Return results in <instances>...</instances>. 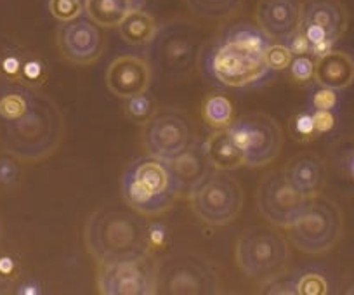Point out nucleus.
I'll return each instance as SVG.
<instances>
[{
  "label": "nucleus",
  "instance_id": "7",
  "mask_svg": "<svg viewBox=\"0 0 354 295\" xmlns=\"http://www.w3.org/2000/svg\"><path fill=\"white\" fill-rule=\"evenodd\" d=\"M156 294L216 295L221 278L209 259L192 252L165 256L156 266Z\"/></svg>",
  "mask_w": 354,
  "mask_h": 295
},
{
  "label": "nucleus",
  "instance_id": "41",
  "mask_svg": "<svg viewBox=\"0 0 354 295\" xmlns=\"http://www.w3.org/2000/svg\"><path fill=\"white\" fill-rule=\"evenodd\" d=\"M39 292H40L39 285H35V283H25V285H21V288H19V290H18V294L35 295V294H39Z\"/></svg>",
  "mask_w": 354,
  "mask_h": 295
},
{
  "label": "nucleus",
  "instance_id": "21",
  "mask_svg": "<svg viewBox=\"0 0 354 295\" xmlns=\"http://www.w3.org/2000/svg\"><path fill=\"white\" fill-rule=\"evenodd\" d=\"M210 165L219 171H234L247 165V158L230 137L227 129H217L203 144Z\"/></svg>",
  "mask_w": 354,
  "mask_h": 295
},
{
  "label": "nucleus",
  "instance_id": "30",
  "mask_svg": "<svg viewBox=\"0 0 354 295\" xmlns=\"http://www.w3.org/2000/svg\"><path fill=\"white\" fill-rule=\"evenodd\" d=\"M292 59H294V54L290 47L285 46L283 42H270V46L264 49V61L270 70H288Z\"/></svg>",
  "mask_w": 354,
  "mask_h": 295
},
{
  "label": "nucleus",
  "instance_id": "28",
  "mask_svg": "<svg viewBox=\"0 0 354 295\" xmlns=\"http://www.w3.org/2000/svg\"><path fill=\"white\" fill-rule=\"evenodd\" d=\"M156 110H158V108H156L155 99L149 96L148 91H146V93L127 97L124 103L125 117L138 125H145L146 122L156 113Z\"/></svg>",
  "mask_w": 354,
  "mask_h": 295
},
{
  "label": "nucleus",
  "instance_id": "14",
  "mask_svg": "<svg viewBox=\"0 0 354 295\" xmlns=\"http://www.w3.org/2000/svg\"><path fill=\"white\" fill-rule=\"evenodd\" d=\"M57 49L61 56L71 64L87 66L96 63L104 49L103 26L94 23L93 19L75 18L71 21H64L59 26L56 35Z\"/></svg>",
  "mask_w": 354,
  "mask_h": 295
},
{
  "label": "nucleus",
  "instance_id": "6",
  "mask_svg": "<svg viewBox=\"0 0 354 295\" xmlns=\"http://www.w3.org/2000/svg\"><path fill=\"white\" fill-rule=\"evenodd\" d=\"M287 231L292 247L308 256H322L330 252L342 238V210L326 196H311L308 209Z\"/></svg>",
  "mask_w": 354,
  "mask_h": 295
},
{
  "label": "nucleus",
  "instance_id": "36",
  "mask_svg": "<svg viewBox=\"0 0 354 295\" xmlns=\"http://www.w3.org/2000/svg\"><path fill=\"white\" fill-rule=\"evenodd\" d=\"M337 103H339L337 91L328 89V87H322L313 94V108L315 110H333Z\"/></svg>",
  "mask_w": 354,
  "mask_h": 295
},
{
  "label": "nucleus",
  "instance_id": "40",
  "mask_svg": "<svg viewBox=\"0 0 354 295\" xmlns=\"http://www.w3.org/2000/svg\"><path fill=\"white\" fill-rule=\"evenodd\" d=\"M163 240H165V228L160 225H151L149 226V242H151L153 250L162 247Z\"/></svg>",
  "mask_w": 354,
  "mask_h": 295
},
{
  "label": "nucleus",
  "instance_id": "13",
  "mask_svg": "<svg viewBox=\"0 0 354 295\" xmlns=\"http://www.w3.org/2000/svg\"><path fill=\"white\" fill-rule=\"evenodd\" d=\"M97 290L103 295H153L156 294V266L151 256L97 264Z\"/></svg>",
  "mask_w": 354,
  "mask_h": 295
},
{
  "label": "nucleus",
  "instance_id": "3",
  "mask_svg": "<svg viewBox=\"0 0 354 295\" xmlns=\"http://www.w3.org/2000/svg\"><path fill=\"white\" fill-rule=\"evenodd\" d=\"M148 47V61L158 77L179 82L193 75L198 68L205 47V33L189 19H172L158 26Z\"/></svg>",
  "mask_w": 354,
  "mask_h": 295
},
{
  "label": "nucleus",
  "instance_id": "8",
  "mask_svg": "<svg viewBox=\"0 0 354 295\" xmlns=\"http://www.w3.org/2000/svg\"><path fill=\"white\" fill-rule=\"evenodd\" d=\"M192 210L209 226L231 225L243 209V189L230 171L214 169L189 198Z\"/></svg>",
  "mask_w": 354,
  "mask_h": 295
},
{
  "label": "nucleus",
  "instance_id": "25",
  "mask_svg": "<svg viewBox=\"0 0 354 295\" xmlns=\"http://www.w3.org/2000/svg\"><path fill=\"white\" fill-rule=\"evenodd\" d=\"M223 40H230V42L240 44V46L248 47V49L259 50V53H264V49L270 46L271 39L262 32L261 28L248 21H240L234 23L227 28V32L224 33Z\"/></svg>",
  "mask_w": 354,
  "mask_h": 295
},
{
  "label": "nucleus",
  "instance_id": "38",
  "mask_svg": "<svg viewBox=\"0 0 354 295\" xmlns=\"http://www.w3.org/2000/svg\"><path fill=\"white\" fill-rule=\"evenodd\" d=\"M287 46L290 47L292 54L294 56H304V54H311V42L308 40V37L302 33V30H299L295 35H292V39H288Z\"/></svg>",
  "mask_w": 354,
  "mask_h": 295
},
{
  "label": "nucleus",
  "instance_id": "24",
  "mask_svg": "<svg viewBox=\"0 0 354 295\" xmlns=\"http://www.w3.org/2000/svg\"><path fill=\"white\" fill-rule=\"evenodd\" d=\"M202 118L214 131H217V129H227L234 122L233 103L224 94H209L202 103Z\"/></svg>",
  "mask_w": 354,
  "mask_h": 295
},
{
  "label": "nucleus",
  "instance_id": "4",
  "mask_svg": "<svg viewBox=\"0 0 354 295\" xmlns=\"http://www.w3.org/2000/svg\"><path fill=\"white\" fill-rule=\"evenodd\" d=\"M122 196L125 205L155 219L172 209L179 193L169 164L148 155L127 167L122 178Z\"/></svg>",
  "mask_w": 354,
  "mask_h": 295
},
{
  "label": "nucleus",
  "instance_id": "35",
  "mask_svg": "<svg viewBox=\"0 0 354 295\" xmlns=\"http://www.w3.org/2000/svg\"><path fill=\"white\" fill-rule=\"evenodd\" d=\"M297 292L304 295H323L328 292V285H326V280L322 274L306 273L297 281Z\"/></svg>",
  "mask_w": 354,
  "mask_h": 295
},
{
  "label": "nucleus",
  "instance_id": "26",
  "mask_svg": "<svg viewBox=\"0 0 354 295\" xmlns=\"http://www.w3.org/2000/svg\"><path fill=\"white\" fill-rule=\"evenodd\" d=\"M189 11L200 19H209V21H221L240 8L241 0H185Z\"/></svg>",
  "mask_w": 354,
  "mask_h": 295
},
{
  "label": "nucleus",
  "instance_id": "2",
  "mask_svg": "<svg viewBox=\"0 0 354 295\" xmlns=\"http://www.w3.org/2000/svg\"><path fill=\"white\" fill-rule=\"evenodd\" d=\"M84 242L88 256L97 264L141 259L153 254L148 222L129 205H103L94 210L85 222Z\"/></svg>",
  "mask_w": 354,
  "mask_h": 295
},
{
  "label": "nucleus",
  "instance_id": "15",
  "mask_svg": "<svg viewBox=\"0 0 354 295\" xmlns=\"http://www.w3.org/2000/svg\"><path fill=\"white\" fill-rule=\"evenodd\" d=\"M302 0H257L255 23L274 42H288L301 30Z\"/></svg>",
  "mask_w": 354,
  "mask_h": 295
},
{
  "label": "nucleus",
  "instance_id": "19",
  "mask_svg": "<svg viewBox=\"0 0 354 295\" xmlns=\"http://www.w3.org/2000/svg\"><path fill=\"white\" fill-rule=\"evenodd\" d=\"M349 16L340 0H304L301 25H315L325 30L333 40L346 33Z\"/></svg>",
  "mask_w": 354,
  "mask_h": 295
},
{
  "label": "nucleus",
  "instance_id": "33",
  "mask_svg": "<svg viewBox=\"0 0 354 295\" xmlns=\"http://www.w3.org/2000/svg\"><path fill=\"white\" fill-rule=\"evenodd\" d=\"M292 137L299 142H309L318 137V132L315 127V118L309 111H301L294 117L290 124Z\"/></svg>",
  "mask_w": 354,
  "mask_h": 295
},
{
  "label": "nucleus",
  "instance_id": "20",
  "mask_svg": "<svg viewBox=\"0 0 354 295\" xmlns=\"http://www.w3.org/2000/svg\"><path fill=\"white\" fill-rule=\"evenodd\" d=\"M315 80L319 87L344 91L354 84V59L342 50H330L316 59Z\"/></svg>",
  "mask_w": 354,
  "mask_h": 295
},
{
  "label": "nucleus",
  "instance_id": "43",
  "mask_svg": "<svg viewBox=\"0 0 354 295\" xmlns=\"http://www.w3.org/2000/svg\"><path fill=\"white\" fill-rule=\"evenodd\" d=\"M0 238H2V228H0Z\"/></svg>",
  "mask_w": 354,
  "mask_h": 295
},
{
  "label": "nucleus",
  "instance_id": "5",
  "mask_svg": "<svg viewBox=\"0 0 354 295\" xmlns=\"http://www.w3.org/2000/svg\"><path fill=\"white\" fill-rule=\"evenodd\" d=\"M234 259L245 276L259 285H270L287 274L292 260L290 242L277 226H252L238 238Z\"/></svg>",
  "mask_w": 354,
  "mask_h": 295
},
{
  "label": "nucleus",
  "instance_id": "27",
  "mask_svg": "<svg viewBox=\"0 0 354 295\" xmlns=\"http://www.w3.org/2000/svg\"><path fill=\"white\" fill-rule=\"evenodd\" d=\"M26 50L21 47H9L0 53V80L8 84H19Z\"/></svg>",
  "mask_w": 354,
  "mask_h": 295
},
{
  "label": "nucleus",
  "instance_id": "34",
  "mask_svg": "<svg viewBox=\"0 0 354 295\" xmlns=\"http://www.w3.org/2000/svg\"><path fill=\"white\" fill-rule=\"evenodd\" d=\"M19 158L6 151L0 155V186H15L21 175Z\"/></svg>",
  "mask_w": 354,
  "mask_h": 295
},
{
  "label": "nucleus",
  "instance_id": "32",
  "mask_svg": "<svg viewBox=\"0 0 354 295\" xmlns=\"http://www.w3.org/2000/svg\"><path fill=\"white\" fill-rule=\"evenodd\" d=\"M288 70H290V77L294 82L301 84V86L311 82V80H315V71H316L315 56H313V54L294 56Z\"/></svg>",
  "mask_w": 354,
  "mask_h": 295
},
{
  "label": "nucleus",
  "instance_id": "17",
  "mask_svg": "<svg viewBox=\"0 0 354 295\" xmlns=\"http://www.w3.org/2000/svg\"><path fill=\"white\" fill-rule=\"evenodd\" d=\"M172 174L174 182H176L177 193L179 198H192L195 189L205 181L207 175L212 172V165H210L209 158H207L203 146L195 144L176 157L174 160L167 162Z\"/></svg>",
  "mask_w": 354,
  "mask_h": 295
},
{
  "label": "nucleus",
  "instance_id": "42",
  "mask_svg": "<svg viewBox=\"0 0 354 295\" xmlns=\"http://www.w3.org/2000/svg\"><path fill=\"white\" fill-rule=\"evenodd\" d=\"M346 171L347 174H349L351 179H354V151H351L349 155L346 157Z\"/></svg>",
  "mask_w": 354,
  "mask_h": 295
},
{
  "label": "nucleus",
  "instance_id": "29",
  "mask_svg": "<svg viewBox=\"0 0 354 295\" xmlns=\"http://www.w3.org/2000/svg\"><path fill=\"white\" fill-rule=\"evenodd\" d=\"M47 80V66L39 56L33 53L26 54L25 64H23L21 79L19 84L26 87H33V89H40Z\"/></svg>",
  "mask_w": 354,
  "mask_h": 295
},
{
  "label": "nucleus",
  "instance_id": "16",
  "mask_svg": "<svg viewBox=\"0 0 354 295\" xmlns=\"http://www.w3.org/2000/svg\"><path fill=\"white\" fill-rule=\"evenodd\" d=\"M153 68L148 59L134 54L118 56L106 70V86L111 94L127 99L136 94L146 93L151 86Z\"/></svg>",
  "mask_w": 354,
  "mask_h": 295
},
{
  "label": "nucleus",
  "instance_id": "23",
  "mask_svg": "<svg viewBox=\"0 0 354 295\" xmlns=\"http://www.w3.org/2000/svg\"><path fill=\"white\" fill-rule=\"evenodd\" d=\"M134 8V0H85V15L103 28L120 26Z\"/></svg>",
  "mask_w": 354,
  "mask_h": 295
},
{
  "label": "nucleus",
  "instance_id": "10",
  "mask_svg": "<svg viewBox=\"0 0 354 295\" xmlns=\"http://www.w3.org/2000/svg\"><path fill=\"white\" fill-rule=\"evenodd\" d=\"M141 139L149 157L170 162L195 144V125L179 110H156L142 125Z\"/></svg>",
  "mask_w": 354,
  "mask_h": 295
},
{
  "label": "nucleus",
  "instance_id": "1",
  "mask_svg": "<svg viewBox=\"0 0 354 295\" xmlns=\"http://www.w3.org/2000/svg\"><path fill=\"white\" fill-rule=\"evenodd\" d=\"M64 118L50 97L33 87L9 84L0 89V144L25 164L56 153Z\"/></svg>",
  "mask_w": 354,
  "mask_h": 295
},
{
  "label": "nucleus",
  "instance_id": "12",
  "mask_svg": "<svg viewBox=\"0 0 354 295\" xmlns=\"http://www.w3.org/2000/svg\"><path fill=\"white\" fill-rule=\"evenodd\" d=\"M210 73L226 87H248L268 75L264 53L223 40L210 54Z\"/></svg>",
  "mask_w": 354,
  "mask_h": 295
},
{
  "label": "nucleus",
  "instance_id": "11",
  "mask_svg": "<svg viewBox=\"0 0 354 295\" xmlns=\"http://www.w3.org/2000/svg\"><path fill=\"white\" fill-rule=\"evenodd\" d=\"M309 196L299 191L283 169L264 175L257 189V209L270 225L288 229L309 205Z\"/></svg>",
  "mask_w": 354,
  "mask_h": 295
},
{
  "label": "nucleus",
  "instance_id": "22",
  "mask_svg": "<svg viewBox=\"0 0 354 295\" xmlns=\"http://www.w3.org/2000/svg\"><path fill=\"white\" fill-rule=\"evenodd\" d=\"M120 30V37L125 44L134 47L149 46L153 37L156 35V25L155 18L149 12L142 11V9H132L124 21L118 26Z\"/></svg>",
  "mask_w": 354,
  "mask_h": 295
},
{
  "label": "nucleus",
  "instance_id": "31",
  "mask_svg": "<svg viewBox=\"0 0 354 295\" xmlns=\"http://www.w3.org/2000/svg\"><path fill=\"white\" fill-rule=\"evenodd\" d=\"M49 11L57 21H71L85 12V0H49Z\"/></svg>",
  "mask_w": 354,
  "mask_h": 295
},
{
  "label": "nucleus",
  "instance_id": "37",
  "mask_svg": "<svg viewBox=\"0 0 354 295\" xmlns=\"http://www.w3.org/2000/svg\"><path fill=\"white\" fill-rule=\"evenodd\" d=\"M313 118H315V127L318 135L333 131L337 124V117L333 115L332 110H315L313 111Z\"/></svg>",
  "mask_w": 354,
  "mask_h": 295
},
{
  "label": "nucleus",
  "instance_id": "18",
  "mask_svg": "<svg viewBox=\"0 0 354 295\" xmlns=\"http://www.w3.org/2000/svg\"><path fill=\"white\" fill-rule=\"evenodd\" d=\"M283 171L287 172L292 184L306 196H316L322 193L326 182V165L322 157L315 153H299L288 160Z\"/></svg>",
  "mask_w": 354,
  "mask_h": 295
},
{
  "label": "nucleus",
  "instance_id": "39",
  "mask_svg": "<svg viewBox=\"0 0 354 295\" xmlns=\"http://www.w3.org/2000/svg\"><path fill=\"white\" fill-rule=\"evenodd\" d=\"M19 273V264L15 257L0 256V280H15Z\"/></svg>",
  "mask_w": 354,
  "mask_h": 295
},
{
  "label": "nucleus",
  "instance_id": "9",
  "mask_svg": "<svg viewBox=\"0 0 354 295\" xmlns=\"http://www.w3.org/2000/svg\"><path fill=\"white\" fill-rule=\"evenodd\" d=\"M231 141L247 158L250 167H264L278 158L283 132L278 122L264 113L243 115L227 127Z\"/></svg>",
  "mask_w": 354,
  "mask_h": 295
}]
</instances>
